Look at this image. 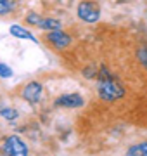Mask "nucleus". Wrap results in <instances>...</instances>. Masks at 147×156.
<instances>
[{
  "instance_id": "f257e3e1",
  "label": "nucleus",
  "mask_w": 147,
  "mask_h": 156,
  "mask_svg": "<svg viewBox=\"0 0 147 156\" xmlns=\"http://www.w3.org/2000/svg\"><path fill=\"white\" fill-rule=\"evenodd\" d=\"M99 95L104 101H118L125 95V89L113 76L101 78L99 80Z\"/></svg>"
},
{
  "instance_id": "f03ea898",
  "label": "nucleus",
  "mask_w": 147,
  "mask_h": 156,
  "mask_svg": "<svg viewBox=\"0 0 147 156\" xmlns=\"http://www.w3.org/2000/svg\"><path fill=\"white\" fill-rule=\"evenodd\" d=\"M78 16L85 23H95L101 16V9L94 0H81L78 4Z\"/></svg>"
},
{
  "instance_id": "7ed1b4c3",
  "label": "nucleus",
  "mask_w": 147,
  "mask_h": 156,
  "mask_svg": "<svg viewBox=\"0 0 147 156\" xmlns=\"http://www.w3.org/2000/svg\"><path fill=\"white\" fill-rule=\"evenodd\" d=\"M2 151H4L5 154L24 156L26 153H28V147H26V144H24V142H23L21 139H19L17 135H11V137H7V139H5Z\"/></svg>"
},
{
  "instance_id": "20e7f679",
  "label": "nucleus",
  "mask_w": 147,
  "mask_h": 156,
  "mask_svg": "<svg viewBox=\"0 0 147 156\" xmlns=\"http://www.w3.org/2000/svg\"><path fill=\"white\" fill-rule=\"evenodd\" d=\"M40 95H42V83H40V82H29L23 90V97L28 101V102H31V104L38 102Z\"/></svg>"
},
{
  "instance_id": "39448f33",
  "label": "nucleus",
  "mask_w": 147,
  "mask_h": 156,
  "mask_svg": "<svg viewBox=\"0 0 147 156\" xmlns=\"http://www.w3.org/2000/svg\"><path fill=\"white\" fill-rule=\"evenodd\" d=\"M56 106L61 108H80L83 106V97L80 94H66L56 99Z\"/></svg>"
},
{
  "instance_id": "423d86ee",
  "label": "nucleus",
  "mask_w": 147,
  "mask_h": 156,
  "mask_svg": "<svg viewBox=\"0 0 147 156\" xmlns=\"http://www.w3.org/2000/svg\"><path fill=\"white\" fill-rule=\"evenodd\" d=\"M47 40H49L50 44H54L56 47H59V49H64V47H68V45L71 44V37H69V35H66L64 31H61V30L49 31Z\"/></svg>"
},
{
  "instance_id": "0eeeda50",
  "label": "nucleus",
  "mask_w": 147,
  "mask_h": 156,
  "mask_svg": "<svg viewBox=\"0 0 147 156\" xmlns=\"http://www.w3.org/2000/svg\"><path fill=\"white\" fill-rule=\"evenodd\" d=\"M11 35H14V37H17V38H24V40L36 42V40H35V37L29 33L28 30L21 28V26H17V24H12V26H11Z\"/></svg>"
},
{
  "instance_id": "6e6552de",
  "label": "nucleus",
  "mask_w": 147,
  "mask_h": 156,
  "mask_svg": "<svg viewBox=\"0 0 147 156\" xmlns=\"http://www.w3.org/2000/svg\"><path fill=\"white\" fill-rule=\"evenodd\" d=\"M38 28L47 30V31H54V30H61V23L57 19H52V17H47V19H40Z\"/></svg>"
},
{
  "instance_id": "1a4fd4ad",
  "label": "nucleus",
  "mask_w": 147,
  "mask_h": 156,
  "mask_svg": "<svg viewBox=\"0 0 147 156\" xmlns=\"http://www.w3.org/2000/svg\"><path fill=\"white\" fill-rule=\"evenodd\" d=\"M128 154H138V156H147V142H142V144L132 146L128 149Z\"/></svg>"
},
{
  "instance_id": "9d476101",
  "label": "nucleus",
  "mask_w": 147,
  "mask_h": 156,
  "mask_svg": "<svg viewBox=\"0 0 147 156\" xmlns=\"http://www.w3.org/2000/svg\"><path fill=\"white\" fill-rule=\"evenodd\" d=\"M137 56H138V61H140L142 64H144V68L147 69V47H142V49H138Z\"/></svg>"
},
{
  "instance_id": "9b49d317",
  "label": "nucleus",
  "mask_w": 147,
  "mask_h": 156,
  "mask_svg": "<svg viewBox=\"0 0 147 156\" xmlns=\"http://www.w3.org/2000/svg\"><path fill=\"white\" fill-rule=\"evenodd\" d=\"M0 115L7 120H16L17 118V111L16 109H0Z\"/></svg>"
},
{
  "instance_id": "f8f14e48",
  "label": "nucleus",
  "mask_w": 147,
  "mask_h": 156,
  "mask_svg": "<svg viewBox=\"0 0 147 156\" xmlns=\"http://www.w3.org/2000/svg\"><path fill=\"white\" fill-rule=\"evenodd\" d=\"M0 76L2 78H11L12 76V69L7 64H4V62H0Z\"/></svg>"
},
{
  "instance_id": "ddd939ff",
  "label": "nucleus",
  "mask_w": 147,
  "mask_h": 156,
  "mask_svg": "<svg viewBox=\"0 0 147 156\" xmlns=\"http://www.w3.org/2000/svg\"><path fill=\"white\" fill-rule=\"evenodd\" d=\"M11 0H0V14H7V12H11Z\"/></svg>"
},
{
  "instance_id": "4468645a",
  "label": "nucleus",
  "mask_w": 147,
  "mask_h": 156,
  "mask_svg": "<svg viewBox=\"0 0 147 156\" xmlns=\"http://www.w3.org/2000/svg\"><path fill=\"white\" fill-rule=\"evenodd\" d=\"M26 19H28L29 24H35V26H38V23H40V19H42V17L36 16V14H29V16L26 17Z\"/></svg>"
},
{
  "instance_id": "2eb2a0df",
  "label": "nucleus",
  "mask_w": 147,
  "mask_h": 156,
  "mask_svg": "<svg viewBox=\"0 0 147 156\" xmlns=\"http://www.w3.org/2000/svg\"><path fill=\"white\" fill-rule=\"evenodd\" d=\"M83 75H85L87 78H94L97 75L95 73V68H85V71H83Z\"/></svg>"
}]
</instances>
